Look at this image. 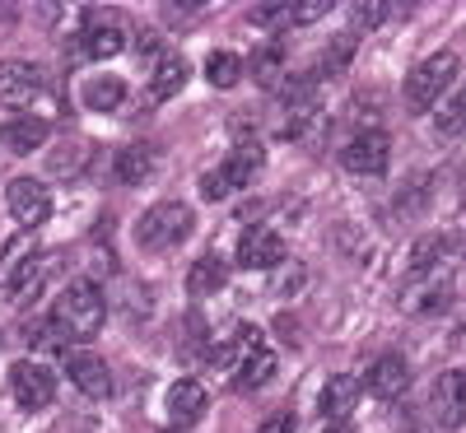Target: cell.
I'll list each match as a JSON object with an SVG mask.
<instances>
[{
  "instance_id": "7402d4cb",
  "label": "cell",
  "mask_w": 466,
  "mask_h": 433,
  "mask_svg": "<svg viewBox=\"0 0 466 433\" xmlns=\"http://www.w3.org/2000/svg\"><path fill=\"white\" fill-rule=\"evenodd\" d=\"M270 378H276V354H270L266 345H261V349H252V354H243L238 391H257V387H266Z\"/></svg>"
},
{
  "instance_id": "8d00e7d4",
  "label": "cell",
  "mask_w": 466,
  "mask_h": 433,
  "mask_svg": "<svg viewBox=\"0 0 466 433\" xmlns=\"http://www.w3.org/2000/svg\"><path fill=\"white\" fill-rule=\"evenodd\" d=\"M164 10H168V19L191 24V19H197V10H206V5H201V0H191V5H164Z\"/></svg>"
},
{
  "instance_id": "4fadbf2b",
  "label": "cell",
  "mask_w": 466,
  "mask_h": 433,
  "mask_svg": "<svg viewBox=\"0 0 466 433\" xmlns=\"http://www.w3.org/2000/svg\"><path fill=\"white\" fill-rule=\"evenodd\" d=\"M261 164H266L261 145H257V140H238V145H233V154L219 164V173L228 177L233 191H243V186H252V182L261 177Z\"/></svg>"
},
{
  "instance_id": "4dcf8cb0",
  "label": "cell",
  "mask_w": 466,
  "mask_h": 433,
  "mask_svg": "<svg viewBox=\"0 0 466 433\" xmlns=\"http://www.w3.org/2000/svg\"><path fill=\"white\" fill-rule=\"evenodd\" d=\"M248 19H252L257 28H280V24H289V5H280V0H266V5H252V10H248Z\"/></svg>"
},
{
  "instance_id": "e0dca14e",
  "label": "cell",
  "mask_w": 466,
  "mask_h": 433,
  "mask_svg": "<svg viewBox=\"0 0 466 433\" xmlns=\"http://www.w3.org/2000/svg\"><path fill=\"white\" fill-rule=\"evenodd\" d=\"M191 80V61L182 56V52H168L159 65H154V75H149V98H173V94H182V85Z\"/></svg>"
},
{
  "instance_id": "8fae6325",
  "label": "cell",
  "mask_w": 466,
  "mask_h": 433,
  "mask_svg": "<svg viewBox=\"0 0 466 433\" xmlns=\"http://www.w3.org/2000/svg\"><path fill=\"white\" fill-rule=\"evenodd\" d=\"M434 415L443 428H461L466 424V373L452 368L434 382Z\"/></svg>"
},
{
  "instance_id": "d590c367",
  "label": "cell",
  "mask_w": 466,
  "mask_h": 433,
  "mask_svg": "<svg viewBox=\"0 0 466 433\" xmlns=\"http://www.w3.org/2000/svg\"><path fill=\"white\" fill-rule=\"evenodd\" d=\"M136 52H140V61H154V65H159L168 52L159 47V37H154V33H140V43H136Z\"/></svg>"
},
{
  "instance_id": "44dd1931",
  "label": "cell",
  "mask_w": 466,
  "mask_h": 433,
  "mask_svg": "<svg viewBox=\"0 0 466 433\" xmlns=\"http://www.w3.org/2000/svg\"><path fill=\"white\" fill-rule=\"evenodd\" d=\"M224 280H228V270H224V261L210 252V257H201L197 266H191L187 289L197 294V298H206V294H219V289H224Z\"/></svg>"
},
{
  "instance_id": "5b68a950",
  "label": "cell",
  "mask_w": 466,
  "mask_h": 433,
  "mask_svg": "<svg viewBox=\"0 0 466 433\" xmlns=\"http://www.w3.org/2000/svg\"><path fill=\"white\" fill-rule=\"evenodd\" d=\"M387 159H392V140H387V131H360L355 140L340 149V168L355 173V177L387 173Z\"/></svg>"
},
{
  "instance_id": "3957f363",
  "label": "cell",
  "mask_w": 466,
  "mask_h": 433,
  "mask_svg": "<svg viewBox=\"0 0 466 433\" xmlns=\"http://www.w3.org/2000/svg\"><path fill=\"white\" fill-rule=\"evenodd\" d=\"M452 80H457V56H452V52H439V56H430V61H420V65L410 70V80H406V107H410V112L439 107V98L452 89Z\"/></svg>"
},
{
  "instance_id": "7c38bea8",
  "label": "cell",
  "mask_w": 466,
  "mask_h": 433,
  "mask_svg": "<svg viewBox=\"0 0 466 433\" xmlns=\"http://www.w3.org/2000/svg\"><path fill=\"white\" fill-rule=\"evenodd\" d=\"M406 303H410V312H443V307L452 303V280H448V275H439V270L410 275Z\"/></svg>"
},
{
  "instance_id": "f546056e",
  "label": "cell",
  "mask_w": 466,
  "mask_h": 433,
  "mask_svg": "<svg viewBox=\"0 0 466 433\" xmlns=\"http://www.w3.org/2000/svg\"><path fill=\"white\" fill-rule=\"evenodd\" d=\"M439 131H443V136H461V131H466V85H461V94L439 112Z\"/></svg>"
},
{
  "instance_id": "74e56055",
  "label": "cell",
  "mask_w": 466,
  "mask_h": 433,
  "mask_svg": "<svg viewBox=\"0 0 466 433\" xmlns=\"http://www.w3.org/2000/svg\"><path fill=\"white\" fill-rule=\"evenodd\" d=\"M322 433H355V428H350V424H345V419H336V424H327V428H322Z\"/></svg>"
},
{
  "instance_id": "ffe728a7",
  "label": "cell",
  "mask_w": 466,
  "mask_h": 433,
  "mask_svg": "<svg viewBox=\"0 0 466 433\" xmlns=\"http://www.w3.org/2000/svg\"><path fill=\"white\" fill-rule=\"evenodd\" d=\"M85 56H94V61H107V56H122L127 52V33L116 28V24H89V33H85Z\"/></svg>"
},
{
  "instance_id": "ac0fdd59",
  "label": "cell",
  "mask_w": 466,
  "mask_h": 433,
  "mask_svg": "<svg viewBox=\"0 0 466 433\" xmlns=\"http://www.w3.org/2000/svg\"><path fill=\"white\" fill-rule=\"evenodd\" d=\"M112 168H116V177H122L127 186H140V182L154 177V149H149V145H127V149L112 159Z\"/></svg>"
},
{
  "instance_id": "ba28073f",
  "label": "cell",
  "mask_w": 466,
  "mask_h": 433,
  "mask_svg": "<svg viewBox=\"0 0 466 433\" xmlns=\"http://www.w3.org/2000/svg\"><path fill=\"white\" fill-rule=\"evenodd\" d=\"M285 261V238L276 228H266V224H257V228H248L243 238H238V266L243 270H270V266H280Z\"/></svg>"
},
{
  "instance_id": "1f68e13d",
  "label": "cell",
  "mask_w": 466,
  "mask_h": 433,
  "mask_svg": "<svg viewBox=\"0 0 466 433\" xmlns=\"http://www.w3.org/2000/svg\"><path fill=\"white\" fill-rule=\"evenodd\" d=\"M228 177L219 173V168H210V173H201V196H206V201L215 206V201H228Z\"/></svg>"
},
{
  "instance_id": "e575fe53",
  "label": "cell",
  "mask_w": 466,
  "mask_h": 433,
  "mask_svg": "<svg viewBox=\"0 0 466 433\" xmlns=\"http://www.w3.org/2000/svg\"><path fill=\"white\" fill-rule=\"evenodd\" d=\"M257 433H294V410H276V415H266Z\"/></svg>"
},
{
  "instance_id": "30bf717a",
  "label": "cell",
  "mask_w": 466,
  "mask_h": 433,
  "mask_svg": "<svg viewBox=\"0 0 466 433\" xmlns=\"http://www.w3.org/2000/svg\"><path fill=\"white\" fill-rule=\"evenodd\" d=\"M52 140V122L47 116H33V112H19L5 122V131H0V145H5L10 154H33L43 149Z\"/></svg>"
},
{
  "instance_id": "f1b7e54d",
  "label": "cell",
  "mask_w": 466,
  "mask_h": 433,
  "mask_svg": "<svg viewBox=\"0 0 466 433\" xmlns=\"http://www.w3.org/2000/svg\"><path fill=\"white\" fill-rule=\"evenodd\" d=\"M350 61H355V33L331 37V47H327V56H322V70H327V75H336V70H345Z\"/></svg>"
},
{
  "instance_id": "52a82bcc",
  "label": "cell",
  "mask_w": 466,
  "mask_h": 433,
  "mask_svg": "<svg viewBox=\"0 0 466 433\" xmlns=\"http://www.w3.org/2000/svg\"><path fill=\"white\" fill-rule=\"evenodd\" d=\"M47 89V70L33 61H0V103L5 107H28Z\"/></svg>"
},
{
  "instance_id": "9c48e42d",
  "label": "cell",
  "mask_w": 466,
  "mask_h": 433,
  "mask_svg": "<svg viewBox=\"0 0 466 433\" xmlns=\"http://www.w3.org/2000/svg\"><path fill=\"white\" fill-rule=\"evenodd\" d=\"M66 378L80 387L85 397H94V401L112 391V373H107V364L98 359V354H89V349H70V354H66Z\"/></svg>"
},
{
  "instance_id": "836d02e7",
  "label": "cell",
  "mask_w": 466,
  "mask_h": 433,
  "mask_svg": "<svg viewBox=\"0 0 466 433\" xmlns=\"http://www.w3.org/2000/svg\"><path fill=\"white\" fill-rule=\"evenodd\" d=\"M303 289V266H285L276 275V294H299Z\"/></svg>"
},
{
  "instance_id": "2e32d148",
  "label": "cell",
  "mask_w": 466,
  "mask_h": 433,
  "mask_svg": "<svg viewBox=\"0 0 466 433\" xmlns=\"http://www.w3.org/2000/svg\"><path fill=\"white\" fill-rule=\"evenodd\" d=\"M360 378H350V373H336V378H327V387H322V397H318V406H322V415L336 424V419H345L350 410L360 406Z\"/></svg>"
},
{
  "instance_id": "6da1fadb",
  "label": "cell",
  "mask_w": 466,
  "mask_h": 433,
  "mask_svg": "<svg viewBox=\"0 0 466 433\" xmlns=\"http://www.w3.org/2000/svg\"><path fill=\"white\" fill-rule=\"evenodd\" d=\"M52 317L66 327V336H94L98 327H103V317H107V303H103V289L94 285V280H70L66 289H61V298H56V312Z\"/></svg>"
},
{
  "instance_id": "d6986e66",
  "label": "cell",
  "mask_w": 466,
  "mask_h": 433,
  "mask_svg": "<svg viewBox=\"0 0 466 433\" xmlns=\"http://www.w3.org/2000/svg\"><path fill=\"white\" fill-rule=\"evenodd\" d=\"M122 103H127V80H116V75H94V80H85V107L112 112Z\"/></svg>"
},
{
  "instance_id": "484cf974",
  "label": "cell",
  "mask_w": 466,
  "mask_h": 433,
  "mask_svg": "<svg viewBox=\"0 0 466 433\" xmlns=\"http://www.w3.org/2000/svg\"><path fill=\"white\" fill-rule=\"evenodd\" d=\"M318 103H289L285 107V122H280V140H303L308 131L318 126Z\"/></svg>"
},
{
  "instance_id": "277c9868",
  "label": "cell",
  "mask_w": 466,
  "mask_h": 433,
  "mask_svg": "<svg viewBox=\"0 0 466 433\" xmlns=\"http://www.w3.org/2000/svg\"><path fill=\"white\" fill-rule=\"evenodd\" d=\"M10 397H15L19 410H47L56 401V373L33 364V359L10 364Z\"/></svg>"
},
{
  "instance_id": "8992f818",
  "label": "cell",
  "mask_w": 466,
  "mask_h": 433,
  "mask_svg": "<svg viewBox=\"0 0 466 433\" xmlns=\"http://www.w3.org/2000/svg\"><path fill=\"white\" fill-rule=\"evenodd\" d=\"M5 206L15 215L19 228H37V224H47L52 215V196H47V182H37V177H15L5 186Z\"/></svg>"
},
{
  "instance_id": "603a6c76",
  "label": "cell",
  "mask_w": 466,
  "mask_h": 433,
  "mask_svg": "<svg viewBox=\"0 0 466 433\" xmlns=\"http://www.w3.org/2000/svg\"><path fill=\"white\" fill-rule=\"evenodd\" d=\"M285 75H289V65H285V52H280V47H261V52L252 56V80H257L261 89L285 85Z\"/></svg>"
},
{
  "instance_id": "4316f807",
  "label": "cell",
  "mask_w": 466,
  "mask_h": 433,
  "mask_svg": "<svg viewBox=\"0 0 466 433\" xmlns=\"http://www.w3.org/2000/svg\"><path fill=\"white\" fill-rule=\"evenodd\" d=\"M392 10L397 5H387V0H355V5H350V24H355V33H369V28L392 19Z\"/></svg>"
},
{
  "instance_id": "83f0119b",
  "label": "cell",
  "mask_w": 466,
  "mask_h": 433,
  "mask_svg": "<svg viewBox=\"0 0 466 433\" xmlns=\"http://www.w3.org/2000/svg\"><path fill=\"white\" fill-rule=\"evenodd\" d=\"M85 154H89V145L70 140V145L56 149V159H47V168H52L56 177H75V173H85Z\"/></svg>"
},
{
  "instance_id": "d6a6232c",
  "label": "cell",
  "mask_w": 466,
  "mask_h": 433,
  "mask_svg": "<svg viewBox=\"0 0 466 433\" xmlns=\"http://www.w3.org/2000/svg\"><path fill=\"white\" fill-rule=\"evenodd\" d=\"M327 10V0H299V5H289V24H318Z\"/></svg>"
},
{
  "instance_id": "5bb4252c",
  "label": "cell",
  "mask_w": 466,
  "mask_h": 433,
  "mask_svg": "<svg viewBox=\"0 0 466 433\" xmlns=\"http://www.w3.org/2000/svg\"><path fill=\"white\" fill-rule=\"evenodd\" d=\"M406 387H410V368H406L401 354H382V359L369 368V391H373V397H382V401L406 397Z\"/></svg>"
},
{
  "instance_id": "d4e9b609",
  "label": "cell",
  "mask_w": 466,
  "mask_h": 433,
  "mask_svg": "<svg viewBox=\"0 0 466 433\" xmlns=\"http://www.w3.org/2000/svg\"><path fill=\"white\" fill-rule=\"evenodd\" d=\"M206 80H210L215 89H238V85H243V61L233 56V52H215V56L206 61Z\"/></svg>"
},
{
  "instance_id": "cb8c5ba5",
  "label": "cell",
  "mask_w": 466,
  "mask_h": 433,
  "mask_svg": "<svg viewBox=\"0 0 466 433\" xmlns=\"http://www.w3.org/2000/svg\"><path fill=\"white\" fill-rule=\"evenodd\" d=\"M24 340L33 345V349H66V327L56 322V317H33V322H24Z\"/></svg>"
},
{
  "instance_id": "7a4b0ae2",
  "label": "cell",
  "mask_w": 466,
  "mask_h": 433,
  "mask_svg": "<svg viewBox=\"0 0 466 433\" xmlns=\"http://www.w3.org/2000/svg\"><path fill=\"white\" fill-rule=\"evenodd\" d=\"M197 228V215H191V206L182 201H159V206H149L136 224V243L145 252H164V247H177L187 233Z\"/></svg>"
},
{
  "instance_id": "9a60e30c",
  "label": "cell",
  "mask_w": 466,
  "mask_h": 433,
  "mask_svg": "<svg viewBox=\"0 0 466 433\" xmlns=\"http://www.w3.org/2000/svg\"><path fill=\"white\" fill-rule=\"evenodd\" d=\"M206 406H210V397H206V387L201 382H191V378H177L173 387H168V415L182 424V428H191L201 415H206Z\"/></svg>"
}]
</instances>
